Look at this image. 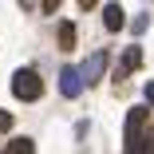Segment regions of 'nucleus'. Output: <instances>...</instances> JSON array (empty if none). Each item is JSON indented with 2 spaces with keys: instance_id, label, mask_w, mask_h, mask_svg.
Returning <instances> with one entry per match:
<instances>
[{
  "instance_id": "5",
  "label": "nucleus",
  "mask_w": 154,
  "mask_h": 154,
  "mask_svg": "<svg viewBox=\"0 0 154 154\" xmlns=\"http://www.w3.org/2000/svg\"><path fill=\"white\" fill-rule=\"evenodd\" d=\"M138 63H142V48L134 44V48H127V55H122V63H119V71H115V75H119V79H122V75H131Z\"/></svg>"
},
{
  "instance_id": "1",
  "label": "nucleus",
  "mask_w": 154,
  "mask_h": 154,
  "mask_svg": "<svg viewBox=\"0 0 154 154\" xmlns=\"http://www.w3.org/2000/svg\"><path fill=\"white\" fill-rule=\"evenodd\" d=\"M12 95L24 99V103H36V99L44 95V79H40L32 67H20V71L12 75Z\"/></svg>"
},
{
  "instance_id": "7",
  "label": "nucleus",
  "mask_w": 154,
  "mask_h": 154,
  "mask_svg": "<svg viewBox=\"0 0 154 154\" xmlns=\"http://www.w3.org/2000/svg\"><path fill=\"white\" fill-rule=\"evenodd\" d=\"M4 154H36V142H32V138H12V142L4 146Z\"/></svg>"
},
{
  "instance_id": "10",
  "label": "nucleus",
  "mask_w": 154,
  "mask_h": 154,
  "mask_svg": "<svg viewBox=\"0 0 154 154\" xmlns=\"http://www.w3.org/2000/svg\"><path fill=\"white\" fill-rule=\"evenodd\" d=\"M8 131H12V115L0 111V134H8Z\"/></svg>"
},
{
  "instance_id": "2",
  "label": "nucleus",
  "mask_w": 154,
  "mask_h": 154,
  "mask_svg": "<svg viewBox=\"0 0 154 154\" xmlns=\"http://www.w3.org/2000/svg\"><path fill=\"white\" fill-rule=\"evenodd\" d=\"M146 115H150L146 107H131V115H127V154H134L146 138Z\"/></svg>"
},
{
  "instance_id": "13",
  "label": "nucleus",
  "mask_w": 154,
  "mask_h": 154,
  "mask_svg": "<svg viewBox=\"0 0 154 154\" xmlns=\"http://www.w3.org/2000/svg\"><path fill=\"white\" fill-rule=\"evenodd\" d=\"M20 4H24V8H32V4H36V0H20Z\"/></svg>"
},
{
  "instance_id": "6",
  "label": "nucleus",
  "mask_w": 154,
  "mask_h": 154,
  "mask_svg": "<svg viewBox=\"0 0 154 154\" xmlns=\"http://www.w3.org/2000/svg\"><path fill=\"white\" fill-rule=\"evenodd\" d=\"M103 24H107V32H119V28L127 24L122 8H119V4H107V8H103Z\"/></svg>"
},
{
  "instance_id": "8",
  "label": "nucleus",
  "mask_w": 154,
  "mask_h": 154,
  "mask_svg": "<svg viewBox=\"0 0 154 154\" xmlns=\"http://www.w3.org/2000/svg\"><path fill=\"white\" fill-rule=\"evenodd\" d=\"M59 48H63V51L75 48V24H67V20L59 24Z\"/></svg>"
},
{
  "instance_id": "3",
  "label": "nucleus",
  "mask_w": 154,
  "mask_h": 154,
  "mask_svg": "<svg viewBox=\"0 0 154 154\" xmlns=\"http://www.w3.org/2000/svg\"><path fill=\"white\" fill-rule=\"evenodd\" d=\"M103 71H107V51H95V55H87V63L79 67L83 83H99V79H103Z\"/></svg>"
},
{
  "instance_id": "9",
  "label": "nucleus",
  "mask_w": 154,
  "mask_h": 154,
  "mask_svg": "<svg viewBox=\"0 0 154 154\" xmlns=\"http://www.w3.org/2000/svg\"><path fill=\"white\" fill-rule=\"evenodd\" d=\"M134 154H154V134H146V138H142V146H138Z\"/></svg>"
},
{
  "instance_id": "12",
  "label": "nucleus",
  "mask_w": 154,
  "mask_h": 154,
  "mask_svg": "<svg viewBox=\"0 0 154 154\" xmlns=\"http://www.w3.org/2000/svg\"><path fill=\"white\" fill-rule=\"evenodd\" d=\"M79 8H95V0H79Z\"/></svg>"
},
{
  "instance_id": "11",
  "label": "nucleus",
  "mask_w": 154,
  "mask_h": 154,
  "mask_svg": "<svg viewBox=\"0 0 154 154\" xmlns=\"http://www.w3.org/2000/svg\"><path fill=\"white\" fill-rule=\"evenodd\" d=\"M142 95H146V103L154 107V83H146V91H142Z\"/></svg>"
},
{
  "instance_id": "4",
  "label": "nucleus",
  "mask_w": 154,
  "mask_h": 154,
  "mask_svg": "<svg viewBox=\"0 0 154 154\" xmlns=\"http://www.w3.org/2000/svg\"><path fill=\"white\" fill-rule=\"evenodd\" d=\"M83 91V75H79V67H63L59 71V95L63 99H75Z\"/></svg>"
}]
</instances>
